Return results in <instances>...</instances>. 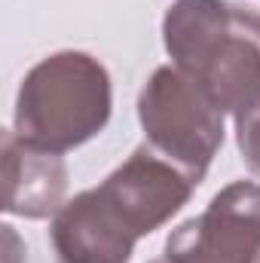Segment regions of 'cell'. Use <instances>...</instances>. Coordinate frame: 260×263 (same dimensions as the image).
I'll list each match as a JSON object with an SVG mask.
<instances>
[{
  "label": "cell",
  "instance_id": "6da1fadb",
  "mask_svg": "<svg viewBox=\"0 0 260 263\" xmlns=\"http://www.w3.org/2000/svg\"><path fill=\"white\" fill-rule=\"evenodd\" d=\"M175 67L224 114L260 101V12L230 0H175L162 18Z\"/></svg>",
  "mask_w": 260,
  "mask_h": 263
},
{
  "label": "cell",
  "instance_id": "7a4b0ae2",
  "mask_svg": "<svg viewBox=\"0 0 260 263\" xmlns=\"http://www.w3.org/2000/svg\"><path fill=\"white\" fill-rule=\"evenodd\" d=\"M110 77L86 52L65 49L28 70L15 98V135L40 150L65 153L107 126Z\"/></svg>",
  "mask_w": 260,
  "mask_h": 263
},
{
  "label": "cell",
  "instance_id": "3957f363",
  "mask_svg": "<svg viewBox=\"0 0 260 263\" xmlns=\"http://www.w3.org/2000/svg\"><path fill=\"white\" fill-rule=\"evenodd\" d=\"M147 144L199 184L224 144V110H217L178 67H156L138 98Z\"/></svg>",
  "mask_w": 260,
  "mask_h": 263
},
{
  "label": "cell",
  "instance_id": "277c9868",
  "mask_svg": "<svg viewBox=\"0 0 260 263\" xmlns=\"http://www.w3.org/2000/svg\"><path fill=\"white\" fill-rule=\"evenodd\" d=\"M172 263H257L260 260V184L236 181L181 223L165 242Z\"/></svg>",
  "mask_w": 260,
  "mask_h": 263
},
{
  "label": "cell",
  "instance_id": "5b68a950",
  "mask_svg": "<svg viewBox=\"0 0 260 263\" xmlns=\"http://www.w3.org/2000/svg\"><path fill=\"white\" fill-rule=\"evenodd\" d=\"M193 187V181L150 144H141L120 168H114L98 184L101 196L138 239L159 230L172 214H178L187 205Z\"/></svg>",
  "mask_w": 260,
  "mask_h": 263
},
{
  "label": "cell",
  "instance_id": "8992f818",
  "mask_svg": "<svg viewBox=\"0 0 260 263\" xmlns=\"http://www.w3.org/2000/svg\"><path fill=\"white\" fill-rule=\"evenodd\" d=\"M49 239L59 263H129L138 242L98 187L59 208Z\"/></svg>",
  "mask_w": 260,
  "mask_h": 263
},
{
  "label": "cell",
  "instance_id": "52a82bcc",
  "mask_svg": "<svg viewBox=\"0 0 260 263\" xmlns=\"http://www.w3.org/2000/svg\"><path fill=\"white\" fill-rule=\"evenodd\" d=\"M3 211L18 217H49L65 205L67 165L52 150L22 141L12 129L3 132Z\"/></svg>",
  "mask_w": 260,
  "mask_h": 263
},
{
  "label": "cell",
  "instance_id": "ba28073f",
  "mask_svg": "<svg viewBox=\"0 0 260 263\" xmlns=\"http://www.w3.org/2000/svg\"><path fill=\"white\" fill-rule=\"evenodd\" d=\"M236 138H239L242 162L260 178V101L236 114Z\"/></svg>",
  "mask_w": 260,
  "mask_h": 263
},
{
  "label": "cell",
  "instance_id": "9c48e42d",
  "mask_svg": "<svg viewBox=\"0 0 260 263\" xmlns=\"http://www.w3.org/2000/svg\"><path fill=\"white\" fill-rule=\"evenodd\" d=\"M153 263H172V260H153Z\"/></svg>",
  "mask_w": 260,
  "mask_h": 263
}]
</instances>
